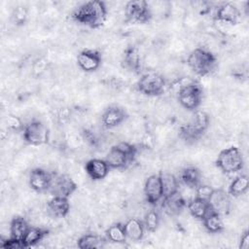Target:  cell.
Masks as SVG:
<instances>
[{"label": "cell", "mask_w": 249, "mask_h": 249, "mask_svg": "<svg viewBox=\"0 0 249 249\" xmlns=\"http://www.w3.org/2000/svg\"><path fill=\"white\" fill-rule=\"evenodd\" d=\"M71 18L76 22L89 28H99L106 20L107 7L103 1H88L75 9Z\"/></svg>", "instance_id": "6da1fadb"}, {"label": "cell", "mask_w": 249, "mask_h": 249, "mask_svg": "<svg viewBox=\"0 0 249 249\" xmlns=\"http://www.w3.org/2000/svg\"><path fill=\"white\" fill-rule=\"evenodd\" d=\"M187 64L194 73L203 77L214 71L217 64V58L210 51L203 48H196L189 53Z\"/></svg>", "instance_id": "7a4b0ae2"}, {"label": "cell", "mask_w": 249, "mask_h": 249, "mask_svg": "<svg viewBox=\"0 0 249 249\" xmlns=\"http://www.w3.org/2000/svg\"><path fill=\"white\" fill-rule=\"evenodd\" d=\"M215 164L224 174L231 175L243 169L244 160L240 150L235 146H231L219 153Z\"/></svg>", "instance_id": "3957f363"}, {"label": "cell", "mask_w": 249, "mask_h": 249, "mask_svg": "<svg viewBox=\"0 0 249 249\" xmlns=\"http://www.w3.org/2000/svg\"><path fill=\"white\" fill-rule=\"evenodd\" d=\"M209 116L204 111L196 110L192 120L180 127V135L185 140H196L207 129Z\"/></svg>", "instance_id": "277c9868"}, {"label": "cell", "mask_w": 249, "mask_h": 249, "mask_svg": "<svg viewBox=\"0 0 249 249\" xmlns=\"http://www.w3.org/2000/svg\"><path fill=\"white\" fill-rule=\"evenodd\" d=\"M178 101L182 107L196 111L202 101V89L196 81L183 84L178 90Z\"/></svg>", "instance_id": "5b68a950"}, {"label": "cell", "mask_w": 249, "mask_h": 249, "mask_svg": "<svg viewBox=\"0 0 249 249\" xmlns=\"http://www.w3.org/2000/svg\"><path fill=\"white\" fill-rule=\"evenodd\" d=\"M165 79L158 72H147L143 74L136 84L139 92L147 96H158L165 89Z\"/></svg>", "instance_id": "8992f818"}, {"label": "cell", "mask_w": 249, "mask_h": 249, "mask_svg": "<svg viewBox=\"0 0 249 249\" xmlns=\"http://www.w3.org/2000/svg\"><path fill=\"white\" fill-rule=\"evenodd\" d=\"M22 137L25 143L29 145H44L49 142L50 130L43 122L33 120L25 124L22 130Z\"/></svg>", "instance_id": "52a82bcc"}, {"label": "cell", "mask_w": 249, "mask_h": 249, "mask_svg": "<svg viewBox=\"0 0 249 249\" xmlns=\"http://www.w3.org/2000/svg\"><path fill=\"white\" fill-rule=\"evenodd\" d=\"M125 20L130 23H147L152 18L149 3L145 0H132L125 4Z\"/></svg>", "instance_id": "ba28073f"}, {"label": "cell", "mask_w": 249, "mask_h": 249, "mask_svg": "<svg viewBox=\"0 0 249 249\" xmlns=\"http://www.w3.org/2000/svg\"><path fill=\"white\" fill-rule=\"evenodd\" d=\"M77 190L76 182L67 174L53 175V180L49 189L52 196L69 197Z\"/></svg>", "instance_id": "9c48e42d"}, {"label": "cell", "mask_w": 249, "mask_h": 249, "mask_svg": "<svg viewBox=\"0 0 249 249\" xmlns=\"http://www.w3.org/2000/svg\"><path fill=\"white\" fill-rule=\"evenodd\" d=\"M102 62V56L100 53L92 49H85L81 51L77 55L78 66L87 73L96 71Z\"/></svg>", "instance_id": "30bf717a"}, {"label": "cell", "mask_w": 249, "mask_h": 249, "mask_svg": "<svg viewBox=\"0 0 249 249\" xmlns=\"http://www.w3.org/2000/svg\"><path fill=\"white\" fill-rule=\"evenodd\" d=\"M144 196L147 202L153 206L161 201L163 192L160 174L150 175L144 184Z\"/></svg>", "instance_id": "8fae6325"}, {"label": "cell", "mask_w": 249, "mask_h": 249, "mask_svg": "<svg viewBox=\"0 0 249 249\" xmlns=\"http://www.w3.org/2000/svg\"><path fill=\"white\" fill-rule=\"evenodd\" d=\"M53 175L49 171L45 170L41 167L33 168L30 171L28 183L29 187L37 192V193H44L48 192L53 180Z\"/></svg>", "instance_id": "7c38bea8"}, {"label": "cell", "mask_w": 249, "mask_h": 249, "mask_svg": "<svg viewBox=\"0 0 249 249\" xmlns=\"http://www.w3.org/2000/svg\"><path fill=\"white\" fill-rule=\"evenodd\" d=\"M128 115L124 108L118 105H111L102 113L101 122L106 128H114L124 123Z\"/></svg>", "instance_id": "4fadbf2b"}, {"label": "cell", "mask_w": 249, "mask_h": 249, "mask_svg": "<svg viewBox=\"0 0 249 249\" xmlns=\"http://www.w3.org/2000/svg\"><path fill=\"white\" fill-rule=\"evenodd\" d=\"M208 202L211 210L221 216L228 214L231 210V196L222 189H214Z\"/></svg>", "instance_id": "5bb4252c"}, {"label": "cell", "mask_w": 249, "mask_h": 249, "mask_svg": "<svg viewBox=\"0 0 249 249\" xmlns=\"http://www.w3.org/2000/svg\"><path fill=\"white\" fill-rule=\"evenodd\" d=\"M104 160L107 162L110 169H123L125 168L129 163H131L134 159L125 154L116 144L113 147H111Z\"/></svg>", "instance_id": "9a60e30c"}, {"label": "cell", "mask_w": 249, "mask_h": 249, "mask_svg": "<svg viewBox=\"0 0 249 249\" xmlns=\"http://www.w3.org/2000/svg\"><path fill=\"white\" fill-rule=\"evenodd\" d=\"M160 202L162 211L168 216L179 215L187 206V200L180 192L162 197Z\"/></svg>", "instance_id": "2e32d148"}, {"label": "cell", "mask_w": 249, "mask_h": 249, "mask_svg": "<svg viewBox=\"0 0 249 249\" xmlns=\"http://www.w3.org/2000/svg\"><path fill=\"white\" fill-rule=\"evenodd\" d=\"M240 17V12L236 6L231 3L221 4L215 13L214 18L220 22L235 24Z\"/></svg>", "instance_id": "e0dca14e"}, {"label": "cell", "mask_w": 249, "mask_h": 249, "mask_svg": "<svg viewBox=\"0 0 249 249\" xmlns=\"http://www.w3.org/2000/svg\"><path fill=\"white\" fill-rule=\"evenodd\" d=\"M85 169L91 180L99 181L108 175L110 167L108 166L105 160L91 159L87 161Z\"/></svg>", "instance_id": "ac0fdd59"}, {"label": "cell", "mask_w": 249, "mask_h": 249, "mask_svg": "<svg viewBox=\"0 0 249 249\" xmlns=\"http://www.w3.org/2000/svg\"><path fill=\"white\" fill-rule=\"evenodd\" d=\"M47 210L54 218H64L70 211V202L68 197L53 196L47 202Z\"/></svg>", "instance_id": "d6986e66"}, {"label": "cell", "mask_w": 249, "mask_h": 249, "mask_svg": "<svg viewBox=\"0 0 249 249\" xmlns=\"http://www.w3.org/2000/svg\"><path fill=\"white\" fill-rule=\"evenodd\" d=\"M123 66L133 73L141 71V56L135 46H128L123 54Z\"/></svg>", "instance_id": "ffe728a7"}, {"label": "cell", "mask_w": 249, "mask_h": 249, "mask_svg": "<svg viewBox=\"0 0 249 249\" xmlns=\"http://www.w3.org/2000/svg\"><path fill=\"white\" fill-rule=\"evenodd\" d=\"M190 212V214L197 219L202 221L205 216L212 211L211 207L209 205V202L207 200L204 199H200L198 197H194L192 199H190L189 201H187V206H186Z\"/></svg>", "instance_id": "44dd1931"}, {"label": "cell", "mask_w": 249, "mask_h": 249, "mask_svg": "<svg viewBox=\"0 0 249 249\" xmlns=\"http://www.w3.org/2000/svg\"><path fill=\"white\" fill-rule=\"evenodd\" d=\"M124 231L128 239L139 241L143 238L145 227L142 221L137 218H130L124 224Z\"/></svg>", "instance_id": "7402d4cb"}, {"label": "cell", "mask_w": 249, "mask_h": 249, "mask_svg": "<svg viewBox=\"0 0 249 249\" xmlns=\"http://www.w3.org/2000/svg\"><path fill=\"white\" fill-rule=\"evenodd\" d=\"M180 181L187 187L196 189L201 184V173L196 166H187L180 173Z\"/></svg>", "instance_id": "603a6c76"}, {"label": "cell", "mask_w": 249, "mask_h": 249, "mask_svg": "<svg viewBox=\"0 0 249 249\" xmlns=\"http://www.w3.org/2000/svg\"><path fill=\"white\" fill-rule=\"evenodd\" d=\"M249 188V179L245 174H240L234 177L228 188V194L231 197H238L244 195Z\"/></svg>", "instance_id": "cb8c5ba5"}, {"label": "cell", "mask_w": 249, "mask_h": 249, "mask_svg": "<svg viewBox=\"0 0 249 249\" xmlns=\"http://www.w3.org/2000/svg\"><path fill=\"white\" fill-rule=\"evenodd\" d=\"M29 227L30 226L23 217H14L10 223V237L18 241H22Z\"/></svg>", "instance_id": "d4e9b609"}, {"label": "cell", "mask_w": 249, "mask_h": 249, "mask_svg": "<svg viewBox=\"0 0 249 249\" xmlns=\"http://www.w3.org/2000/svg\"><path fill=\"white\" fill-rule=\"evenodd\" d=\"M107 238H104L98 234L87 233L78 239L77 245L80 249H98L104 247Z\"/></svg>", "instance_id": "484cf974"}, {"label": "cell", "mask_w": 249, "mask_h": 249, "mask_svg": "<svg viewBox=\"0 0 249 249\" xmlns=\"http://www.w3.org/2000/svg\"><path fill=\"white\" fill-rule=\"evenodd\" d=\"M203 227L210 233H219L224 231V223L222 216L214 211H210L202 220Z\"/></svg>", "instance_id": "4316f807"}, {"label": "cell", "mask_w": 249, "mask_h": 249, "mask_svg": "<svg viewBox=\"0 0 249 249\" xmlns=\"http://www.w3.org/2000/svg\"><path fill=\"white\" fill-rule=\"evenodd\" d=\"M49 233V231L39 227H29L25 236L22 239L23 247L28 248L39 243Z\"/></svg>", "instance_id": "83f0119b"}, {"label": "cell", "mask_w": 249, "mask_h": 249, "mask_svg": "<svg viewBox=\"0 0 249 249\" xmlns=\"http://www.w3.org/2000/svg\"><path fill=\"white\" fill-rule=\"evenodd\" d=\"M160 181H161L163 197L179 192L180 181L174 174L164 172V173H160Z\"/></svg>", "instance_id": "f1b7e54d"}, {"label": "cell", "mask_w": 249, "mask_h": 249, "mask_svg": "<svg viewBox=\"0 0 249 249\" xmlns=\"http://www.w3.org/2000/svg\"><path fill=\"white\" fill-rule=\"evenodd\" d=\"M106 238L107 240L114 242V243H124L127 239L124 224L115 223L111 225L106 230Z\"/></svg>", "instance_id": "f546056e"}, {"label": "cell", "mask_w": 249, "mask_h": 249, "mask_svg": "<svg viewBox=\"0 0 249 249\" xmlns=\"http://www.w3.org/2000/svg\"><path fill=\"white\" fill-rule=\"evenodd\" d=\"M160 218L159 212L155 209H151L146 213L143 224L146 231L150 232H155L160 226Z\"/></svg>", "instance_id": "4dcf8cb0"}, {"label": "cell", "mask_w": 249, "mask_h": 249, "mask_svg": "<svg viewBox=\"0 0 249 249\" xmlns=\"http://www.w3.org/2000/svg\"><path fill=\"white\" fill-rule=\"evenodd\" d=\"M28 18V10L22 5L14 8L12 12V20L17 26H22L26 23Z\"/></svg>", "instance_id": "1f68e13d"}, {"label": "cell", "mask_w": 249, "mask_h": 249, "mask_svg": "<svg viewBox=\"0 0 249 249\" xmlns=\"http://www.w3.org/2000/svg\"><path fill=\"white\" fill-rule=\"evenodd\" d=\"M25 124L22 120L16 115H8L6 118V127L7 129L14 132H22Z\"/></svg>", "instance_id": "d6a6232c"}, {"label": "cell", "mask_w": 249, "mask_h": 249, "mask_svg": "<svg viewBox=\"0 0 249 249\" xmlns=\"http://www.w3.org/2000/svg\"><path fill=\"white\" fill-rule=\"evenodd\" d=\"M213 188L210 187L209 185H204V184H199L196 189V197H198L200 199L207 200L210 198L212 193H213Z\"/></svg>", "instance_id": "836d02e7"}, {"label": "cell", "mask_w": 249, "mask_h": 249, "mask_svg": "<svg viewBox=\"0 0 249 249\" xmlns=\"http://www.w3.org/2000/svg\"><path fill=\"white\" fill-rule=\"evenodd\" d=\"M1 247L9 248V249H16V248H24L22 241L16 240L12 237L1 239Z\"/></svg>", "instance_id": "e575fe53"}, {"label": "cell", "mask_w": 249, "mask_h": 249, "mask_svg": "<svg viewBox=\"0 0 249 249\" xmlns=\"http://www.w3.org/2000/svg\"><path fill=\"white\" fill-rule=\"evenodd\" d=\"M239 247L241 249H248L249 248V231L246 230L241 233Z\"/></svg>", "instance_id": "d590c367"}, {"label": "cell", "mask_w": 249, "mask_h": 249, "mask_svg": "<svg viewBox=\"0 0 249 249\" xmlns=\"http://www.w3.org/2000/svg\"><path fill=\"white\" fill-rule=\"evenodd\" d=\"M83 134H84V138H85L89 144H91V145H95V144H96L97 139H96L95 135L93 134V132H91V131L86 129V130H84V133H83Z\"/></svg>", "instance_id": "8d00e7d4"}]
</instances>
